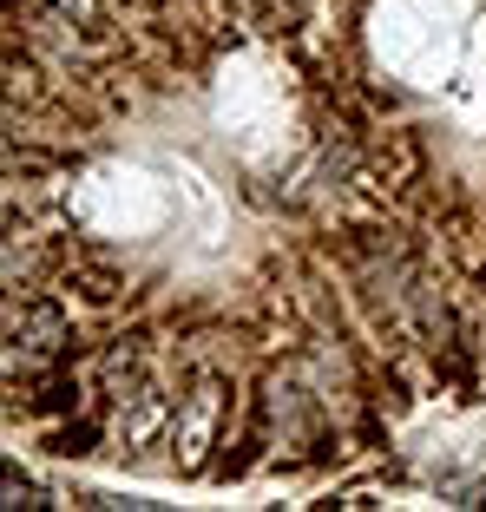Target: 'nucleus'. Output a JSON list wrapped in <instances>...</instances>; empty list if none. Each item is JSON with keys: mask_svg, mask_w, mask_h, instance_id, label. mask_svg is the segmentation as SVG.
I'll list each match as a JSON object with an SVG mask.
<instances>
[{"mask_svg": "<svg viewBox=\"0 0 486 512\" xmlns=\"http://www.w3.org/2000/svg\"><path fill=\"white\" fill-rule=\"evenodd\" d=\"M86 440H92V427H66L53 447H60V453H86Z\"/></svg>", "mask_w": 486, "mask_h": 512, "instance_id": "f03ea898", "label": "nucleus"}, {"mask_svg": "<svg viewBox=\"0 0 486 512\" xmlns=\"http://www.w3.org/2000/svg\"><path fill=\"white\" fill-rule=\"evenodd\" d=\"M217 407H224V394L204 381L198 394H191V407H184V421H178V440H184V467H198L204 447H211V427H217Z\"/></svg>", "mask_w": 486, "mask_h": 512, "instance_id": "f257e3e1", "label": "nucleus"}]
</instances>
